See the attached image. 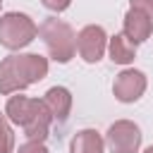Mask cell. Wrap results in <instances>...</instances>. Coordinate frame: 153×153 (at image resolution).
<instances>
[{
	"label": "cell",
	"mask_w": 153,
	"mask_h": 153,
	"mask_svg": "<svg viewBox=\"0 0 153 153\" xmlns=\"http://www.w3.org/2000/svg\"><path fill=\"white\" fill-rule=\"evenodd\" d=\"M0 7H2V0H0Z\"/></svg>",
	"instance_id": "cell-17"
},
{
	"label": "cell",
	"mask_w": 153,
	"mask_h": 153,
	"mask_svg": "<svg viewBox=\"0 0 153 153\" xmlns=\"http://www.w3.org/2000/svg\"><path fill=\"white\" fill-rule=\"evenodd\" d=\"M48 74V60L38 53L10 55L0 62V93L10 96L41 81Z\"/></svg>",
	"instance_id": "cell-1"
},
{
	"label": "cell",
	"mask_w": 153,
	"mask_h": 153,
	"mask_svg": "<svg viewBox=\"0 0 153 153\" xmlns=\"http://www.w3.org/2000/svg\"><path fill=\"white\" fill-rule=\"evenodd\" d=\"M129 2H131L134 10H141V12H146L153 19V0H129Z\"/></svg>",
	"instance_id": "cell-15"
},
{
	"label": "cell",
	"mask_w": 153,
	"mask_h": 153,
	"mask_svg": "<svg viewBox=\"0 0 153 153\" xmlns=\"http://www.w3.org/2000/svg\"><path fill=\"white\" fill-rule=\"evenodd\" d=\"M14 148V134L10 127L7 115H0V153H12Z\"/></svg>",
	"instance_id": "cell-12"
},
{
	"label": "cell",
	"mask_w": 153,
	"mask_h": 153,
	"mask_svg": "<svg viewBox=\"0 0 153 153\" xmlns=\"http://www.w3.org/2000/svg\"><path fill=\"white\" fill-rule=\"evenodd\" d=\"M36 33H38V26L29 14L7 12L0 17V45L7 50H22L36 38Z\"/></svg>",
	"instance_id": "cell-4"
},
{
	"label": "cell",
	"mask_w": 153,
	"mask_h": 153,
	"mask_svg": "<svg viewBox=\"0 0 153 153\" xmlns=\"http://www.w3.org/2000/svg\"><path fill=\"white\" fill-rule=\"evenodd\" d=\"M151 31H153V19L146 14V12H141V10H129L127 14H124V36L131 41V43H143L148 36H151Z\"/></svg>",
	"instance_id": "cell-8"
},
{
	"label": "cell",
	"mask_w": 153,
	"mask_h": 153,
	"mask_svg": "<svg viewBox=\"0 0 153 153\" xmlns=\"http://www.w3.org/2000/svg\"><path fill=\"white\" fill-rule=\"evenodd\" d=\"M105 141L96 129H81L69 141V153H103Z\"/></svg>",
	"instance_id": "cell-10"
},
{
	"label": "cell",
	"mask_w": 153,
	"mask_h": 153,
	"mask_svg": "<svg viewBox=\"0 0 153 153\" xmlns=\"http://www.w3.org/2000/svg\"><path fill=\"white\" fill-rule=\"evenodd\" d=\"M143 153H153V146H148V148H146V151H143Z\"/></svg>",
	"instance_id": "cell-16"
},
{
	"label": "cell",
	"mask_w": 153,
	"mask_h": 153,
	"mask_svg": "<svg viewBox=\"0 0 153 153\" xmlns=\"http://www.w3.org/2000/svg\"><path fill=\"white\" fill-rule=\"evenodd\" d=\"M146 91V74L139 69H122L115 76L112 84V93L120 103H134L143 96Z\"/></svg>",
	"instance_id": "cell-7"
},
{
	"label": "cell",
	"mask_w": 153,
	"mask_h": 153,
	"mask_svg": "<svg viewBox=\"0 0 153 153\" xmlns=\"http://www.w3.org/2000/svg\"><path fill=\"white\" fill-rule=\"evenodd\" d=\"M5 115L10 122L24 129V136L31 141H45L50 131V112L38 98H26V96H12L5 105Z\"/></svg>",
	"instance_id": "cell-2"
},
{
	"label": "cell",
	"mask_w": 153,
	"mask_h": 153,
	"mask_svg": "<svg viewBox=\"0 0 153 153\" xmlns=\"http://www.w3.org/2000/svg\"><path fill=\"white\" fill-rule=\"evenodd\" d=\"M105 143L112 153H136L141 146V129L131 120H117L105 134Z\"/></svg>",
	"instance_id": "cell-5"
},
{
	"label": "cell",
	"mask_w": 153,
	"mask_h": 153,
	"mask_svg": "<svg viewBox=\"0 0 153 153\" xmlns=\"http://www.w3.org/2000/svg\"><path fill=\"white\" fill-rule=\"evenodd\" d=\"M41 2H43V7H48L50 12H65L72 0H41Z\"/></svg>",
	"instance_id": "cell-14"
},
{
	"label": "cell",
	"mask_w": 153,
	"mask_h": 153,
	"mask_svg": "<svg viewBox=\"0 0 153 153\" xmlns=\"http://www.w3.org/2000/svg\"><path fill=\"white\" fill-rule=\"evenodd\" d=\"M17 153H48V148L43 146V141H26V143H22L19 148H17Z\"/></svg>",
	"instance_id": "cell-13"
},
{
	"label": "cell",
	"mask_w": 153,
	"mask_h": 153,
	"mask_svg": "<svg viewBox=\"0 0 153 153\" xmlns=\"http://www.w3.org/2000/svg\"><path fill=\"white\" fill-rule=\"evenodd\" d=\"M105 48H108V36H105L103 26L88 24L76 33V53L81 55L84 62H88V65L98 62L103 57Z\"/></svg>",
	"instance_id": "cell-6"
},
{
	"label": "cell",
	"mask_w": 153,
	"mask_h": 153,
	"mask_svg": "<svg viewBox=\"0 0 153 153\" xmlns=\"http://www.w3.org/2000/svg\"><path fill=\"white\" fill-rule=\"evenodd\" d=\"M108 50H110V60L115 65H129L136 57V43H131L124 33H115L108 41Z\"/></svg>",
	"instance_id": "cell-11"
},
{
	"label": "cell",
	"mask_w": 153,
	"mask_h": 153,
	"mask_svg": "<svg viewBox=\"0 0 153 153\" xmlns=\"http://www.w3.org/2000/svg\"><path fill=\"white\" fill-rule=\"evenodd\" d=\"M38 36L43 38L50 57L55 62H69L76 53V36L72 31L69 24L60 22V19H45L38 26Z\"/></svg>",
	"instance_id": "cell-3"
},
{
	"label": "cell",
	"mask_w": 153,
	"mask_h": 153,
	"mask_svg": "<svg viewBox=\"0 0 153 153\" xmlns=\"http://www.w3.org/2000/svg\"><path fill=\"white\" fill-rule=\"evenodd\" d=\"M41 100H43V105L48 108V112H50L53 120H57V122H65V120H67V115H69V110H72V93H69L65 86H53V88H48Z\"/></svg>",
	"instance_id": "cell-9"
}]
</instances>
